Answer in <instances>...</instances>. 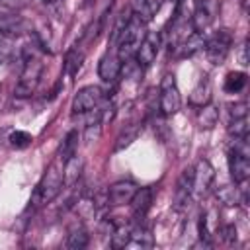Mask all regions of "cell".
<instances>
[{
	"label": "cell",
	"instance_id": "cell-32",
	"mask_svg": "<svg viewBox=\"0 0 250 250\" xmlns=\"http://www.w3.org/2000/svg\"><path fill=\"white\" fill-rule=\"evenodd\" d=\"M33 0H0V10L2 12H18L23 10L31 4Z\"/></svg>",
	"mask_w": 250,
	"mask_h": 250
},
{
	"label": "cell",
	"instance_id": "cell-20",
	"mask_svg": "<svg viewBox=\"0 0 250 250\" xmlns=\"http://www.w3.org/2000/svg\"><path fill=\"white\" fill-rule=\"evenodd\" d=\"M162 2L164 0H135V14L141 16L145 21H148L158 14Z\"/></svg>",
	"mask_w": 250,
	"mask_h": 250
},
{
	"label": "cell",
	"instance_id": "cell-21",
	"mask_svg": "<svg viewBox=\"0 0 250 250\" xmlns=\"http://www.w3.org/2000/svg\"><path fill=\"white\" fill-rule=\"evenodd\" d=\"M219 121V109L211 104L207 105H201L199 107V113H197V123L201 129H213Z\"/></svg>",
	"mask_w": 250,
	"mask_h": 250
},
{
	"label": "cell",
	"instance_id": "cell-34",
	"mask_svg": "<svg viewBox=\"0 0 250 250\" xmlns=\"http://www.w3.org/2000/svg\"><path fill=\"white\" fill-rule=\"evenodd\" d=\"M221 234H223V240L227 244H234L236 242V227L234 225H225L221 229Z\"/></svg>",
	"mask_w": 250,
	"mask_h": 250
},
{
	"label": "cell",
	"instance_id": "cell-16",
	"mask_svg": "<svg viewBox=\"0 0 250 250\" xmlns=\"http://www.w3.org/2000/svg\"><path fill=\"white\" fill-rule=\"evenodd\" d=\"M131 230L133 227L125 221L121 223H111L109 225V234H111V246L113 248H125L129 244V238H131Z\"/></svg>",
	"mask_w": 250,
	"mask_h": 250
},
{
	"label": "cell",
	"instance_id": "cell-6",
	"mask_svg": "<svg viewBox=\"0 0 250 250\" xmlns=\"http://www.w3.org/2000/svg\"><path fill=\"white\" fill-rule=\"evenodd\" d=\"M182 107V96L174 74H166L160 82V111L162 115H174Z\"/></svg>",
	"mask_w": 250,
	"mask_h": 250
},
{
	"label": "cell",
	"instance_id": "cell-29",
	"mask_svg": "<svg viewBox=\"0 0 250 250\" xmlns=\"http://www.w3.org/2000/svg\"><path fill=\"white\" fill-rule=\"evenodd\" d=\"M246 86V74L244 72H229L225 78V90L229 94H236Z\"/></svg>",
	"mask_w": 250,
	"mask_h": 250
},
{
	"label": "cell",
	"instance_id": "cell-18",
	"mask_svg": "<svg viewBox=\"0 0 250 250\" xmlns=\"http://www.w3.org/2000/svg\"><path fill=\"white\" fill-rule=\"evenodd\" d=\"M0 29L6 35H20L27 29L25 20H21L20 16L14 14H0Z\"/></svg>",
	"mask_w": 250,
	"mask_h": 250
},
{
	"label": "cell",
	"instance_id": "cell-3",
	"mask_svg": "<svg viewBox=\"0 0 250 250\" xmlns=\"http://www.w3.org/2000/svg\"><path fill=\"white\" fill-rule=\"evenodd\" d=\"M229 172L236 184H242L250 176V160H248V143L246 139H234L229 150Z\"/></svg>",
	"mask_w": 250,
	"mask_h": 250
},
{
	"label": "cell",
	"instance_id": "cell-23",
	"mask_svg": "<svg viewBox=\"0 0 250 250\" xmlns=\"http://www.w3.org/2000/svg\"><path fill=\"white\" fill-rule=\"evenodd\" d=\"M76 148H78V131H76V129H72V131H68V133H66V137H64L62 145H61L59 158H61L62 162H66L70 156H74V154H76Z\"/></svg>",
	"mask_w": 250,
	"mask_h": 250
},
{
	"label": "cell",
	"instance_id": "cell-36",
	"mask_svg": "<svg viewBox=\"0 0 250 250\" xmlns=\"http://www.w3.org/2000/svg\"><path fill=\"white\" fill-rule=\"evenodd\" d=\"M61 0H43V4H47V6H53V4H59Z\"/></svg>",
	"mask_w": 250,
	"mask_h": 250
},
{
	"label": "cell",
	"instance_id": "cell-14",
	"mask_svg": "<svg viewBox=\"0 0 250 250\" xmlns=\"http://www.w3.org/2000/svg\"><path fill=\"white\" fill-rule=\"evenodd\" d=\"M82 168L84 162L80 156H70L66 162H62V188H72L78 184L80 176H82Z\"/></svg>",
	"mask_w": 250,
	"mask_h": 250
},
{
	"label": "cell",
	"instance_id": "cell-4",
	"mask_svg": "<svg viewBox=\"0 0 250 250\" xmlns=\"http://www.w3.org/2000/svg\"><path fill=\"white\" fill-rule=\"evenodd\" d=\"M41 72H43V62L39 61V57H27L25 62H23V68H21V74H20V80L14 88V96L18 98H29L39 80H41Z\"/></svg>",
	"mask_w": 250,
	"mask_h": 250
},
{
	"label": "cell",
	"instance_id": "cell-24",
	"mask_svg": "<svg viewBox=\"0 0 250 250\" xmlns=\"http://www.w3.org/2000/svg\"><path fill=\"white\" fill-rule=\"evenodd\" d=\"M82 61H84V51L74 47L66 53V59H64V70L68 76H76V72L80 70L82 66Z\"/></svg>",
	"mask_w": 250,
	"mask_h": 250
},
{
	"label": "cell",
	"instance_id": "cell-9",
	"mask_svg": "<svg viewBox=\"0 0 250 250\" xmlns=\"http://www.w3.org/2000/svg\"><path fill=\"white\" fill-rule=\"evenodd\" d=\"M213 182H215V168L211 166V162L205 158L197 160L193 168V193L197 197L207 195L213 188Z\"/></svg>",
	"mask_w": 250,
	"mask_h": 250
},
{
	"label": "cell",
	"instance_id": "cell-22",
	"mask_svg": "<svg viewBox=\"0 0 250 250\" xmlns=\"http://www.w3.org/2000/svg\"><path fill=\"white\" fill-rule=\"evenodd\" d=\"M203 47H205V37L201 35V33H197V31H193L184 43H182V53H180V57H191V55H195V53H199V51H203Z\"/></svg>",
	"mask_w": 250,
	"mask_h": 250
},
{
	"label": "cell",
	"instance_id": "cell-33",
	"mask_svg": "<svg viewBox=\"0 0 250 250\" xmlns=\"http://www.w3.org/2000/svg\"><path fill=\"white\" fill-rule=\"evenodd\" d=\"M229 115L230 119H238V117H246L248 115V104L246 102H236L229 105Z\"/></svg>",
	"mask_w": 250,
	"mask_h": 250
},
{
	"label": "cell",
	"instance_id": "cell-10",
	"mask_svg": "<svg viewBox=\"0 0 250 250\" xmlns=\"http://www.w3.org/2000/svg\"><path fill=\"white\" fill-rule=\"evenodd\" d=\"M158 49H160V35L156 31H146L145 39L141 41V45L135 53L137 64L139 66H150L158 55Z\"/></svg>",
	"mask_w": 250,
	"mask_h": 250
},
{
	"label": "cell",
	"instance_id": "cell-27",
	"mask_svg": "<svg viewBox=\"0 0 250 250\" xmlns=\"http://www.w3.org/2000/svg\"><path fill=\"white\" fill-rule=\"evenodd\" d=\"M152 244H154V240H152L150 230H146V229H133V230H131V238H129V244H127V246L150 248Z\"/></svg>",
	"mask_w": 250,
	"mask_h": 250
},
{
	"label": "cell",
	"instance_id": "cell-5",
	"mask_svg": "<svg viewBox=\"0 0 250 250\" xmlns=\"http://www.w3.org/2000/svg\"><path fill=\"white\" fill-rule=\"evenodd\" d=\"M232 47V33L229 29H219L215 31L207 41H205V57L207 61L217 66V64H223V61L227 59L229 51Z\"/></svg>",
	"mask_w": 250,
	"mask_h": 250
},
{
	"label": "cell",
	"instance_id": "cell-26",
	"mask_svg": "<svg viewBox=\"0 0 250 250\" xmlns=\"http://www.w3.org/2000/svg\"><path fill=\"white\" fill-rule=\"evenodd\" d=\"M215 197L219 199V203L229 205V207L238 205L240 199H242L240 193H238V188H234V186H221V188L215 191Z\"/></svg>",
	"mask_w": 250,
	"mask_h": 250
},
{
	"label": "cell",
	"instance_id": "cell-17",
	"mask_svg": "<svg viewBox=\"0 0 250 250\" xmlns=\"http://www.w3.org/2000/svg\"><path fill=\"white\" fill-rule=\"evenodd\" d=\"M211 102V82H209V78H201L199 80V84L191 90V94H189V104L191 105H195V107H201V105H207Z\"/></svg>",
	"mask_w": 250,
	"mask_h": 250
},
{
	"label": "cell",
	"instance_id": "cell-7",
	"mask_svg": "<svg viewBox=\"0 0 250 250\" xmlns=\"http://www.w3.org/2000/svg\"><path fill=\"white\" fill-rule=\"evenodd\" d=\"M219 10H221L219 0H197L193 16H191L193 31H197V33L205 31L215 21V18L219 16Z\"/></svg>",
	"mask_w": 250,
	"mask_h": 250
},
{
	"label": "cell",
	"instance_id": "cell-28",
	"mask_svg": "<svg viewBox=\"0 0 250 250\" xmlns=\"http://www.w3.org/2000/svg\"><path fill=\"white\" fill-rule=\"evenodd\" d=\"M139 133H141V125H137V123L129 125V127H127V129L117 137V143H115L113 150H115V152H119V150H123L125 146H129V145L139 137Z\"/></svg>",
	"mask_w": 250,
	"mask_h": 250
},
{
	"label": "cell",
	"instance_id": "cell-1",
	"mask_svg": "<svg viewBox=\"0 0 250 250\" xmlns=\"http://www.w3.org/2000/svg\"><path fill=\"white\" fill-rule=\"evenodd\" d=\"M61 189H62V160L57 158L47 166L43 178L35 186V191L29 199L31 207L37 209V207H43V205L51 203L61 193Z\"/></svg>",
	"mask_w": 250,
	"mask_h": 250
},
{
	"label": "cell",
	"instance_id": "cell-19",
	"mask_svg": "<svg viewBox=\"0 0 250 250\" xmlns=\"http://www.w3.org/2000/svg\"><path fill=\"white\" fill-rule=\"evenodd\" d=\"M88 244V230L84 229V225H72L66 236V248L70 250H82Z\"/></svg>",
	"mask_w": 250,
	"mask_h": 250
},
{
	"label": "cell",
	"instance_id": "cell-13",
	"mask_svg": "<svg viewBox=\"0 0 250 250\" xmlns=\"http://www.w3.org/2000/svg\"><path fill=\"white\" fill-rule=\"evenodd\" d=\"M98 74L104 82H115L121 74V59L117 55H104L98 62Z\"/></svg>",
	"mask_w": 250,
	"mask_h": 250
},
{
	"label": "cell",
	"instance_id": "cell-31",
	"mask_svg": "<svg viewBox=\"0 0 250 250\" xmlns=\"http://www.w3.org/2000/svg\"><path fill=\"white\" fill-rule=\"evenodd\" d=\"M8 141H10V145H12L14 148H27V146L31 145L33 137H31L27 131H12L10 137H8Z\"/></svg>",
	"mask_w": 250,
	"mask_h": 250
},
{
	"label": "cell",
	"instance_id": "cell-12",
	"mask_svg": "<svg viewBox=\"0 0 250 250\" xmlns=\"http://www.w3.org/2000/svg\"><path fill=\"white\" fill-rule=\"evenodd\" d=\"M135 191H137V186L131 180H119V182L109 186V189H107V203L115 205V207L117 205H125V203H129L133 199Z\"/></svg>",
	"mask_w": 250,
	"mask_h": 250
},
{
	"label": "cell",
	"instance_id": "cell-35",
	"mask_svg": "<svg viewBox=\"0 0 250 250\" xmlns=\"http://www.w3.org/2000/svg\"><path fill=\"white\" fill-rule=\"evenodd\" d=\"M246 51H248V41H244V43L240 45V49H238V61H240V64H248V55H246Z\"/></svg>",
	"mask_w": 250,
	"mask_h": 250
},
{
	"label": "cell",
	"instance_id": "cell-2",
	"mask_svg": "<svg viewBox=\"0 0 250 250\" xmlns=\"http://www.w3.org/2000/svg\"><path fill=\"white\" fill-rule=\"evenodd\" d=\"M146 35V21L137 16L133 12V16H129V20L125 21V25L121 27L119 31V39H117V57L121 61H131L141 45V41L145 39Z\"/></svg>",
	"mask_w": 250,
	"mask_h": 250
},
{
	"label": "cell",
	"instance_id": "cell-11",
	"mask_svg": "<svg viewBox=\"0 0 250 250\" xmlns=\"http://www.w3.org/2000/svg\"><path fill=\"white\" fill-rule=\"evenodd\" d=\"M193 193V168H186L182 172V176L178 178V184H176V193H174V207L178 211L186 209L189 197Z\"/></svg>",
	"mask_w": 250,
	"mask_h": 250
},
{
	"label": "cell",
	"instance_id": "cell-25",
	"mask_svg": "<svg viewBox=\"0 0 250 250\" xmlns=\"http://www.w3.org/2000/svg\"><path fill=\"white\" fill-rule=\"evenodd\" d=\"M102 115H100V109H96V117L90 119L86 123V129H84V143L86 145H92L96 143L100 137H102Z\"/></svg>",
	"mask_w": 250,
	"mask_h": 250
},
{
	"label": "cell",
	"instance_id": "cell-37",
	"mask_svg": "<svg viewBox=\"0 0 250 250\" xmlns=\"http://www.w3.org/2000/svg\"><path fill=\"white\" fill-rule=\"evenodd\" d=\"M4 37H6V33H4V31H2V29H0V41H2V39H4Z\"/></svg>",
	"mask_w": 250,
	"mask_h": 250
},
{
	"label": "cell",
	"instance_id": "cell-8",
	"mask_svg": "<svg viewBox=\"0 0 250 250\" xmlns=\"http://www.w3.org/2000/svg\"><path fill=\"white\" fill-rule=\"evenodd\" d=\"M100 102H102V88L90 84V86H84L76 92V96L72 98L70 109H72L74 115L76 113H90L98 107Z\"/></svg>",
	"mask_w": 250,
	"mask_h": 250
},
{
	"label": "cell",
	"instance_id": "cell-30",
	"mask_svg": "<svg viewBox=\"0 0 250 250\" xmlns=\"http://www.w3.org/2000/svg\"><path fill=\"white\" fill-rule=\"evenodd\" d=\"M229 135H230V137H234V139H248V117L230 119Z\"/></svg>",
	"mask_w": 250,
	"mask_h": 250
},
{
	"label": "cell",
	"instance_id": "cell-15",
	"mask_svg": "<svg viewBox=\"0 0 250 250\" xmlns=\"http://www.w3.org/2000/svg\"><path fill=\"white\" fill-rule=\"evenodd\" d=\"M131 203V209H133V215L137 217V219H143L146 213H148V209H150V203H152V189L150 188H137V191H135V195H133V199L129 201Z\"/></svg>",
	"mask_w": 250,
	"mask_h": 250
}]
</instances>
